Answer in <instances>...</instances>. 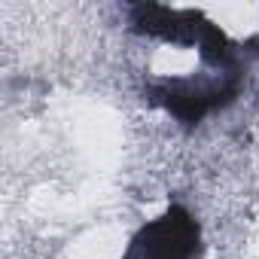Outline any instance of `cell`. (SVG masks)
Wrapping results in <instances>:
<instances>
[{
	"instance_id": "1",
	"label": "cell",
	"mask_w": 259,
	"mask_h": 259,
	"mask_svg": "<svg viewBox=\"0 0 259 259\" xmlns=\"http://www.w3.org/2000/svg\"><path fill=\"white\" fill-rule=\"evenodd\" d=\"M198 244V223L189 217V210L168 207L132 238L122 259H195Z\"/></svg>"
}]
</instances>
